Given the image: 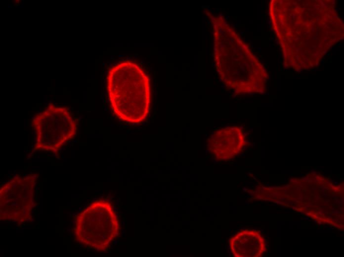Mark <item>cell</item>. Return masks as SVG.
Masks as SVG:
<instances>
[{
  "label": "cell",
  "mask_w": 344,
  "mask_h": 257,
  "mask_svg": "<svg viewBox=\"0 0 344 257\" xmlns=\"http://www.w3.org/2000/svg\"><path fill=\"white\" fill-rule=\"evenodd\" d=\"M107 90L112 108L120 119L137 123L146 118L150 103L149 79L137 64L127 61L111 68Z\"/></svg>",
  "instance_id": "cell-1"
},
{
  "label": "cell",
  "mask_w": 344,
  "mask_h": 257,
  "mask_svg": "<svg viewBox=\"0 0 344 257\" xmlns=\"http://www.w3.org/2000/svg\"><path fill=\"white\" fill-rule=\"evenodd\" d=\"M74 235L82 245L106 250L119 234V222L111 203L98 200L89 205L76 219Z\"/></svg>",
  "instance_id": "cell-2"
},
{
  "label": "cell",
  "mask_w": 344,
  "mask_h": 257,
  "mask_svg": "<svg viewBox=\"0 0 344 257\" xmlns=\"http://www.w3.org/2000/svg\"><path fill=\"white\" fill-rule=\"evenodd\" d=\"M35 151L57 152L76 134L77 124L65 107L48 105L32 121Z\"/></svg>",
  "instance_id": "cell-3"
},
{
  "label": "cell",
  "mask_w": 344,
  "mask_h": 257,
  "mask_svg": "<svg viewBox=\"0 0 344 257\" xmlns=\"http://www.w3.org/2000/svg\"><path fill=\"white\" fill-rule=\"evenodd\" d=\"M37 174L16 176L0 189V220L23 222L31 219Z\"/></svg>",
  "instance_id": "cell-4"
},
{
  "label": "cell",
  "mask_w": 344,
  "mask_h": 257,
  "mask_svg": "<svg viewBox=\"0 0 344 257\" xmlns=\"http://www.w3.org/2000/svg\"><path fill=\"white\" fill-rule=\"evenodd\" d=\"M246 144L243 131L238 127L219 128L209 137L207 146L209 151L216 159L226 161L238 155Z\"/></svg>",
  "instance_id": "cell-5"
},
{
  "label": "cell",
  "mask_w": 344,
  "mask_h": 257,
  "mask_svg": "<svg viewBox=\"0 0 344 257\" xmlns=\"http://www.w3.org/2000/svg\"><path fill=\"white\" fill-rule=\"evenodd\" d=\"M230 250L236 257H261L266 250L261 234L255 230L244 229L237 232L229 241Z\"/></svg>",
  "instance_id": "cell-6"
}]
</instances>
